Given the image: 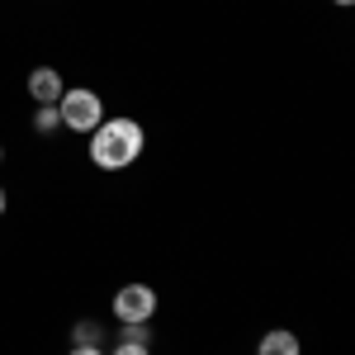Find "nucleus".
Here are the masks:
<instances>
[{
  "label": "nucleus",
  "mask_w": 355,
  "mask_h": 355,
  "mask_svg": "<svg viewBox=\"0 0 355 355\" xmlns=\"http://www.w3.org/2000/svg\"><path fill=\"white\" fill-rule=\"evenodd\" d=\"M142 147H147L142 123L128 119V114H114V119H105L90 133V162L100 166V171H128L142 157Z\"/></svg>",
  "instance_id": "f257e3e1"
},
{
  "label": "nucleus",
  "mask_w": 355,
  "mask_h": 355,
  "mask_svg": "<svg viewBox=\"0 0 355 355\" xmlns=\"http://www.w3.org/2000/svg\"><path fill=\"white\" fill-rule=\"evenodd\" d=\"M57 114H62V128H71V133H95V128L110 119V114H105V100H100L95 90H85V85L62 90Z\"/></svg>",
  "instance_id": "f03ea898"
},
{
  "label": "nucleus",
  "mask_w": 355,
  "mask_h": 355,
  "mask_svg": "<svg viewBox=\"0 0 355 355\" xmlns=\"http://www.w3.org/2000/svg\"><path fill=\"white\" fill-rule=\"evenodd\" d=\"M157 313V289L152 284H123L114 294V318L119 322H152Z\"/></svg>",
  "instance_id": "7ed1b4c3"
},
{
  "label": "nucleus",
  "mask_w": 355,
  "mask_h": 355,
  "mask_svg": "<svg viewBox=\"0 0 355 355\" xmlns=\"http://www.w3.org/2000/svg\"><path fill=\"white\" fill-rule=\"evenodd\" d=\"M62 76H57L53 67H33L28 71V95H33V105H57L62 100Z\"/></svg>",
  "instance_id": "20e7f679"
},
{
  "label": "nucleus",
  "mask_w": 355,
  "mask_h": 355,
  "mask_svg": "<svg viewBox=\"0 0 355 355\" xmlns=\"http://www.w3.org/2000/svg\"><path fill=\"white\" fill-rule=\"evenodd\" d=\"M256 355H303V341H299V331H289V327H270L261 336Z\"/></svg>",
  "instance_id": "39448f33"
},
{
  "label": "nucleus",
  "mask_w": 355,
  "mask_h": 355,
  "mask_svg": "<svg viewBox=\"0 0 355 355\" xmlns=\"http://www.w3.org/2000/svg\"><path fill=\"white\" fill-rule=\"evenodd\" d=\"M71 341H76V346H105V327H100L95 318H81V322L71 327Z\"/></svg>",
  "instance_id": "423d86ee"
},
{
  "label": "nucleus",
  "mask_w": 355,
  "mask_h": 355,
  "mask_svg": "<svg viewBox=\"0 0 355 355\" xmlns=\"http://www.w3.org/2000/svg\"><path fill=\"white\" fill-rule=\"evenodd\" d=\"M62 128V114H57V105H38V114H33V133L38 137H48Z\"/></svg>",
  "instance_id": "0eeeda50"
},
{
  "label": "nucleus",
  "mask_w": 355,
  "mask_h": 355,
  "mask_svg": "<svg viewBox=\"0 0 355 355\" xmlns=\"http://www.w3.org/2000/svg\"><path fill=\"white\" fill-rule=\"evenodd\" d=\"M119 341H128V346H152V327H147V322H123Z\"/></svg>",
  "instance_id": "6e6552de"
},
{
  "label": "nucleus",
  "mask_w": 355,
  "mask_h": 355,
  "mask_svg": "<svg viewBox=\"0 0 355 355\" xmlns=\"http://www.w3.org/2000/svg\"><path fill=\"white\" fill-rule=\"evenodd\" d=\"M110 355H152V346H128V341H119Z\"/></svg>",
  "instance_id": "1a4fd4ad"
},
{
  "label": "nucleus",
  "mask_w": 355,
  "mask_h": 355,
  "mask_svg": "<svg viewBox=\"0 0 355 355\" xmlns=\"http://www.w3.org/2000/svg\"><path fill=\"white\" fill-rule=\"evenodd\" d=\"M67 355H105V346H71Z\"/></svg>",
  "instance_id": "9d476101"
},
{
  "label": "nucleus",
  "mask_w": 355,
  "mask_h": 355,
  "mask_svg": "<svg viewBox=\"0 0 355 355\" xmlns=\"http://www.w3.org/2000/svg\"><path fill=\"white\" fill-rule=\"evenodd\" d=\"M5 204H10V199H5V190H0V214H5Z\"/></svg>",
  "instance_id": "9b49d317"
},
{
  "label": "nucleus",
  "mask_w": 355,
  "mask_h": 355,
  "mask_svg": "<svg viewBox=\"0 0 355 355\" xmlns=\"http://www.w3.org/2000/svg\"><path fill=\"white\" fill-rule=\"evenodd\" d=\"M336 5H355V0H336Z\"/></svg>",
  "instance_id": "f8f14e48"
},
{
  "label": "nucleus",
  "mask_w": 355,
  "mask_h": 355,
  "mask_svg": "<svg viewBox=\"0 0 355 355\" xmlns=\"http://www.w3.org/2000/svg\"><path fill=\"white\" fill-rule=\"evenodd\" d=\"M0 162H5V147H0Z\"/></svg>",
  "instance_id": "ddd939ff"
}]
</instances>
